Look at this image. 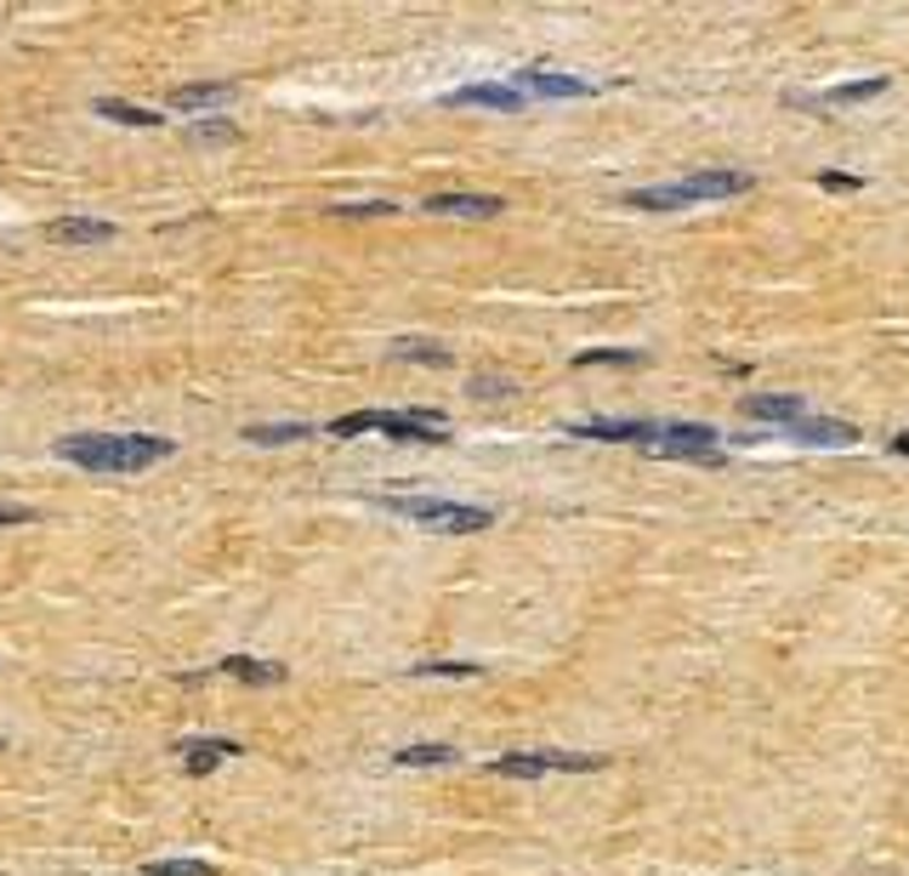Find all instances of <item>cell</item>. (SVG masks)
Instances as JSON below:
<instances>
[{"mask_svg":"<svg viewBox=\"0 0 909 876\" xmlns=\"http://www.w3.org/2000/svg\"><path fill=\"white\" fill-rule=\"evenodd\" d=\"M893 81L887 74H864V81H847V86H830V91H819V97H796L801 109H842V103H864V97H881Z\"/></svg>","mask_w":909,"mask_h":876,"instance_id":"cell-9","label":"cell"},{"mask_svg":"<svg viewBox=\"0 0 909 876\" xmlns=\"http://www.w3.org/2000/svg\"><path fill=\"white\" fill-rule=\"evenodd\" d=\"M382 507L421 523V530H438V535H472V530H489L495 523L489 507H466V501H444V495H387Z\"/></svg>","mask_w":909,"mask_h":876,"instance_id":"cell-3","label":"cell"},{"mask_svg":"<svg viewBox=\"0 0 909 876\" xmlns=\"http://www.w3.org/2000/svg\"><path fill=\"white\" fill-rule=\"evenodd\" d=\"M148 876H216V865L211 860H154Z\"/></svg>","mask_w":909,"mask_h":876,"instance_id":"cell-21","label":"cell"},{"mask_svg":"<svg viewBox=\"0 0 909 876\" xmlns=\"http://www.w3.org/2000/svg\"><path fill=\"white\" fill-rule=\"evenodd\" d=\"M648 456H676V461H699V467H717L722 449H717V428H705V421H676V428H653V439L643 444Z\"/></svg>","mask_w":909,"mask_h":876,"instance_id":"cell-4","label":"cell"},{"mask_svg":"<svg viewBox=\"0 0 909 876\" xmlns=\"http://www.w3.org/2000/svg\"><path fill=\"white\" fill-rule=\"evenodd\" d=\"M250 444H290V439H308V428L301 421H279V428H245Z\"/></svg>","mask_w":909,"mask_h":876,"instance_id":"cell-22","label":"cell"},{"mask_svg":"<svg viewBox=\"0 0 909 876\" xmlns=\"http://www.w3.org/2000/svg\"><path fill=\"white\" fill-rule=\"evenodd\" d=\"M444 103H454V109H500V114H518V109L528 103V91H523L518 81H507V86H461V91H449Z\"/></svg>","mask_w":909,"mask_h":876,"instance_id":"cell-6","label":"cell"},{"mask_svg":"<svg viewBox=\"0 0 909 876\" xmlns=\"http://www.w3.org/2000/svg\"><path fill=\"white\" fill-rule=\"evenodd\" d=\"M415 671H421V678H477L484 666H472V661H426Z\"/></svg>","mask_w":909,"mask_h":876,"instance_id":"cell-24","label":"cell"},{"mask_svg":"<svg viewBox=\"0 0 909 876\" xmlns=\"http://www.w3.org/2000/svg\"><path fill=\"white\" fill-rule=\"evenodd\" d=\"M234 97V86L227 81H211V86H176L171 91V109H216V103H227Z\"/></svg>","mask_w":909,"mask_h":876,"instance_id":"cell-16","label":"cell"},{"mask_svg":"<svg viewBox=\"0 0 909 876\" xmlns=\"http://www.w3.org/2000/svg\"><path fill=\"white\" fill-rule=\"evenodd\" d=\"M227 678H239V683H285V666H267V661H250V655H234V661H222Z\"/></svg>","mask_w":909,"mask_h":876,"instance_id":"cell-17","label":"cell"},{"mask_svg":"<svg viewBox=\"0 0 909 876\" xmlns=\"http://www.w3.org/2000/svg\"><path fill=\"white\" fill-rule=\"evenodd\" d=\"M398 359H426V365H449V354H444V347H433V342H398Z\"/></svg>","mask_w":909,"mask_h":876,"instance_id":"cell-25","label":"cell"},{"mask_svg":"<svg viewBox=\"0 0 909 876\" xmlns=\"http://www.w3.org/2000/svg\"><path fill=\"white\" fill-rule=\"evenodd\" d=\"M574 439H609V444H648L653 439V421H580L569 428Z\"/></svg>","mask_w":909,"mask_h":876,"instance_id":"cell-11","label":"cell"},{"mask_svg":"<svg viewBox=\"0 0 909 876\" xmlns=\"http://www.w3.org/2000/svg\"><path fill=\"white\" fill-rule=\"evenodd\" d=\"M398 763L403 768H444V763H454V751L449 745H403Z\"/></svg>","mask_w":909,"mask_h":876,"instance_id":"cell-19","label":"cell"},{"mask_svg":"<svg viewBox=\"0 0 909 876\" xmlns=\"http://www.w3.org/2000/svg\"><path fill=\"white\" fill-rule=\"evenodd\" d=\"M518 86L528 97H592L597 91L592 81H580V74H558V69H523Z\"/></svg>","mask_w":909,"mask_h":876,"instance_id":"cell-8","label":"cell"},{"mask_svg":"<svg viewBox=\"0 0 909 876\" xmlns=\"http://www.w3.org/2000/svg\"><path fill=\"white\" fill-rule=\"evenodd\" d=\"M35 518V507H23V501H0V530L7 523H29Z\"/></svg>","mask_w":909,"mask_h":876,"instance_id":"cell-26","label":"cell"},{"mask_svg":"<svg viewBox=\"0 0 909 876\" xmlns=\"http://www.w3.org/2000/svg\"><path fill=\"white\" fill-rule=\"evenodd\" d=\"M176 757L188 763V774H211L216 763L239 757V745L234 740H183V745H176Z\"/></svg>","mask_w":909,"mask_h":876,"instance_id":"cell-13","label":"cell"},{"mask_svg":"<svg viewBox=\"0 0 909 876\" xmlns=\"http://www.w3.org/2000/svg\"><path fill=\"white\" fill-rule=\"evenodd\" d=\"M625 206H637V211H676L682 194H676V183H671V188H631Z\"/></svg>","mask_w":909,"mask_h":876,"instance_id":"cell-18","label":"cell"},{"mask_svg":"<svg viewBox=\"0 0 909 876\" xmlns=\"http://www.w3.org/2000/svg\"><path fill=\"white\" fill-rule=\"evenodd\" d=\"M745 188H750L745 171H694V177L676 183L682 206H694V199H727V194H745Z\"/></svg>","mask_w":909,"mask_h":876,"instance_id":"cell-7","label":"cell"},{"mask_svg":"<svg viewBox=\"0 0 909 876\" xmlns=\"http://www.w3.org/2000/svg\"><path fill=\"white\" fill-rule=\"evenodd\" d=\"M426 211H433V217H500L507 206H500L495 194H433V199H426Z\"/></svg>","mask_w":909,"mask_h":876,"instance_id":"cell-10","label":"cell"},{"mask_svg":"<svg viewBox=\"0 0 909 876\" xmlns=\"http://www.w3.org/2000/svg\"><path fill=\"white\" fill-rule=\"evenodd\" d=\"M574 365L580 370H592V365H643V354H631V347H597V354H580Z\"/></svg>","mask_w":909,"mask_h":876,"instance_id":"cell-23","label":"cell"},{"mask_svg":"<svg viewBox=\"0 0 909 876\" xmlns=\"http://www.w3.org/2000/svg\"><path fill=\"white\" fill-rule=\"evenodd\" d=\"M801 444H852L858 428H847V421H813V416H801L796 428H790Z\"/></svg>","mask_w":909,"mask_h":876,"instance_id":"cell-15","label":"cell"},{"mask_svg":"<svg viewBox=\"0 0 909 876\" xmlns=\"http://www.w3.org/2000/svg\"><path fill=\"white\" fill-rule=\"evenodd\" d=\"M171 439L160 433H69L58 439V456L86 472H142L154 461H171Z\"/></svg>","mask_w":909,"mask_h":876,"instance_id":"cell-1","label":"cell"},{"mask_svg":"<svg viewBox=\"0 0 909 876\" xmlns=\"http://www.w3.org/2000/svg\"><path fill=\"white\" fill-rule=\"evenodd\" d=\"M97 114H103V120H120V125H160V120L148 114V109H137V103H120V97H103V103H97Z\"/></svg>","mask_w":909,"mask_h":876,"instance_id":"cell-20","label":"cell"},{"mask_svg":"<svg viewBox=\"0 0 909 876\" xmlns=\"http://www.w3.org/2000/svg\"><path fill=\"white\" fill-rule=\"evenodd\" d=\"M602 757H586V751H512L500 757L495 774L500 780H540V774H592Z\"/></svg>","mask_w":909,"mask_h":876,"instance_id":"cell-5","label":"cell"},{"mask_svg":"<svg viewBox=\"0 0 909 876\" xmlns=\"http://www.w3.org/2000/svg\"><path fill=\"white\" fill-rule=\"evenodd\" d=\"M745 416H756V421H785V428H796L807 410H801L796 393H750V398H745Z\"/></svg>","mask_w":909,"mask_h":876,"instance_id":"cell-12","label":"cell"},{"mask_svg":"<svg viewBox=\"0 0 909 876\" xmlns=\"http://www.w3.org/2000/svg\"><path fill=\"white\" fill-rule=\"evenodd\" d=\"M46 239H58V245H103V239H114V229L109 222H91V217H63V222L46 229Z\"/></svg>","mask_w":909,"mask_h":876,"instance_id":"cell-14","label":"cell"},{"mask_svg":"<svg viewBox=\"0 0 909 876\" xmlns=\"http://www.w3.org/2000/svg\"><path fill=\"white\" fill-rule=\"evenodd\" d=\"M359 433H387L398 444H444L449 421L433 410H352L331 421V439H359Z\"/></svg>","mask_w":909,"mask_h":876,"instance_id":"cell-2","label":"cell"}]
</instances>
